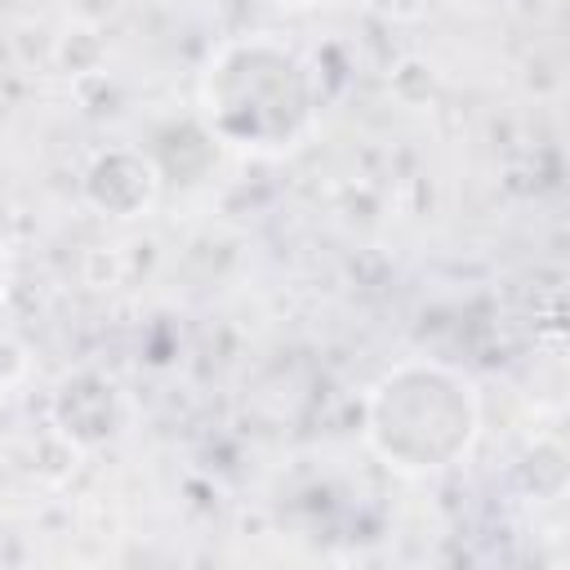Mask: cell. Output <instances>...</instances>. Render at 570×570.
<instances>
[{"mask_svg":"<svg viewBox=\"0 0 570 570\" xmlns=\"http://www.w3.org/2000/svg\"><path fill=\"white\" fill-rule=\"evenodd\" d=\"M22 370H27L22 343H13L9 334H0V387H9L13 379H22Z\"/></svg>","mask_w":570,"mask_h":570,"instance_id":"7","label":"cell"},{"mask_svg":"<svg viewBox=\"0 0 570 570\" xmlns=\"http://www.w3.org/2000/svg\"><path fill=\"white\" fill-rule=\"evenodd\" d=\"M85 200L102 214V218H142L156 196H160V169L147 151L138 147H107L89 160L85 169Z\"/></svg>","mask_w":570,"mask_h":570,"instance_id":"3","label":"cell"},{"mask_svg":"<svg viewBox=\"0 0 570 570\" xmlns=\"http://www.w3.org/2000/svg\"><path fill=\"white\" fill-rule=\"evenodd\" d=\"M525 459L534 463V468H530L525 499H530V503H557V499L566 494V450H561V441L539 436Z\"/></svg>","mask_w":570,"mask_h":570,"instance_id":"5","label":"cell"},{"mask_svg":"<svg viewBox=\"0 0 570 570\" xmlns=\"http://www.w3.org/2000/svg\"><path fill=\"white\" fill-rule=\"evenodd\" d=\"M276 4H285V9H316V4H325V0H276Z\"/></svg>","mask_w":570,"mask_h":570,"instance_id":"9","label":"cell"},{"mask_svg":"<svg viewBox=\"0 0 570 570\" xmlns=\"http://www.w3.org/2000/svg\"><path fill=\"white\" fill-rule=\"evenodd\" d=\"M383 22H419L428 13V0H361Z\"/></svg>","mask_w":570,"mask_h":570,"instance_id":"6","label":"cell"},{"mask_svg":"<svg viewBox=\"0 0 570 570\" xmlns=\"http://www.w3.org/2000/svg\"><path fill=\"white\" fill-rule=\"evenodd\" d=\"M53 428L80 450L111 441L125 428V396L102 370H76L53 392Z\"/></svg>","mask_w":570,"mask_h":570,"instance_id":"4","label":"cell"},{"mask_svg":"<svg viewBox=\"0 0 570 570\" xmlns=\"http://www.w3.org/2000/svg\"><path fill=\"white\" fill-rule=\"evenodd\" d=\"M9 285H13V258H9V249L0 245V303H4V294H9Z\"/></svg>","mask_w":570,"mask_h":570,"instance_id":"8","label":"cell"},{"mask_svg":"<svg viewBox=\"0 0 570 570\" xmlns=\"http://www.w3.org/2000/svg\"><path fill=\"white\" fill-rule=\"evenodd\" d=\"M365 445L401 476H432L463 463L481 436L476 383L441 361H401L365 396Z\"/></svg>","mask_w":570,"mask_h":570,"instance_id":"2","label":"cell"},{"mask_svg":"<svg viewBox=\"0 0 570 570\" xmlns=\"http://www.w3.org/2000/svg\"><path fill=\"white\" fill-rule=\"evenodd\" d=\"M205 129L249 156L294 151L316 125V76L298 49L276 36H236L200 71Z\"/></svg>","mask_w":570,"mask_h":570,"instance_id":"1","label":"cell"}]
</instances>
